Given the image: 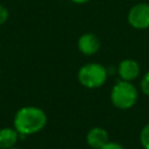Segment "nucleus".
Returning <instances> with one entry per match:
<instances>
[{"label":"nucleus","instance_id":"f257e3e1","mask_svg":"<svg viewBox=\"0 0 149 149\" xmlns=\"http://www.w3.org/2000/svg\"><path fill=\"white\" fill-rule=\"evenodd\" d=\"M47 123V113L37 106H23L19 108L13 119V126L22 137L40 133Z\"/></svg>","mask_w":149,"mask_h":149},{"label":"nucleus","instance_id":"f03ea898","mask_svg":"<svg viewBox=\"0 0 149 149\" xmlns=\"http://www.w3.org/2000/svg\"><path fill=\"white\" fill-rule=\"evenodd\" d=\"M109 99L115 108L127 111L136 105L139 100V90L133 81L120 79L113 85L109 93Z\"/></svg>","mask_w":149,"mask_h":149},{"label":"nucleus","instance_id":"7ed1b4c3","mask_svg":"<svg viewBox=\"0 0 149 149\" xmlns=\"http://www.w3.org/2000/svg\"><path fill=\"white\" fill-rule=\"evenodd\" d=\"M108 78V71L105 65L90 62L81 65L77 72V79L81 86L88 90H94L101 87Z\"/></svg>","mask_w":149,"mask_h":149},{"label":"nucleus","instance_id":"20e7f679","mask_svg":"<svg viewBox=\"0 0 149 149\" xmlns=\"http://www.w3.org/2000/svg\"><path fill=\"white\" fill-rule=\"evenodd\" d=\"M128 24L137 30H144L149 28V3L137 2L133 5L127 13Z\"/></svg>","mask_w":149,"mask_h":149},{"label":"nucleus","instance_id":"39448f33","mask_svg":"<svg viewBox=\"0 0 149 149\" xmlns=\"http://www.w3.org/2000/svg\"><path fill=\"white\" fill-rule=\"evenodd\" d=\"M77 48L79 52L84 56H93L95 55L100 48H101V42L99 37L93 34V33H84L81 34L78 40H77Z\"/></svg>","mask_w":149,"mask_h":149},{"label":"nucleus","instance_id":"423d86ee","mask_svg":"<svg viewBox=\"0 0 149 149\" xmlns=\"http://www.w3.org/2000/svg\"><path fill=\"white\" fill-rule=\"evenodd\" d=\"M116 71L120 79L127 81H134L140 77L141 66L137 61L133 58H125L119 63Z\"/></svg>","mask_w":149,"mask_h":149},{"label":"nucleus","instance_id":"0eeeda50","mask_svg":"<svg viewBox=\"0 0 149 149\" xmlns=\"http://www.w3.org/2000/svg\"><path fill=\"white\" fill-rule=\"evenodd\" d=\"M85 141L91 149H100L111 140L109 134L105 128L100 126H94L87 130L85 135Z\"/></svg>","mask_w":149,"mask_h":149},{"label":"nucleus","instance_id":"6e6552de","mask_svg":"<svg viewBox=\"0 0 149 149\" xmlns=\"http://www.w3.org/2000/svg\"><path fill=\"white\" fill-rule=\"evenodd\" d=\"M20 137L17 130L13 127H5L0 129V149H9L15 147Z\"/></svg>","mask_w":149,"mask_h":149},{"label":"nucleus","instance_id":"1a4fd4ad","mask_svg":"<svg viewBox=\"0 0 149 149\" xmlns=\"http://www.w3.org/2000/svg\"><path fill=\"white\" fill-rule=\"evenodd\" d=\"M139 141L143 149H149V122L141 128L139 134Z\"/></svg>","mask_w":149,"mask_h":149},{"label":"nucleus","instance_id":"9d476101","mask_svg":"<svg viewBox=\"0 0 149 149\" xmlns=\"http://www.w3.org/2000/svg\"><path fill=\"white\" fill-rule=\"evenodd\" d=\"M140 88L143 94L149 97V70L142 76V78L140 80Z\"/></svg>","mask_w":149,"mask_h":149},{"label":"nucleus","instance_id":"9b49d317","mask_svg":"<svg viewBox=\"0 0 149 149\" xmlns=\"http://www.w3.org/2000/svg\"><path fill=\"white\" fill-rule=\"evenodd\" d=\"M8 16H9L8 9L5 6L0 5V26H2V24L6 23V21L8 20Z\"/></svg>","mask_w":149,"mask_h":149},{"label":"nucleus","instance_id":"f8f14e48","mask_svg":"<svg viewBox=\"0 0 149 149\" xmlns=\"http://www.w3.org/2000/svg\"><path fill=\"white\" fill-rule=\"evenodd\" d=\"M100 149H126L121 143L115 142V141H109L107 144H105L102 148Z\"/></svg>","mask_w":149,"mask_h":149},{"label":"nucleus","instance_id":"ddd939ff","mask_svg":"<svg viewBox=\"0 0 149 149\" xmlns=\"http://www.w3.org/2000/svg\"><path fill=\"white\" fill-rule=\"evenodd\" d=\"M70 1L73 2V3H76V5H84V3L90 2L91 0H70Z\"/></svg>","mask_w":149,"mask_h":149},{"label":"nucleus","instance_id":"4468645a","mask_svg":"<svg viewBox=\"0 0 149 149\" xmlns=\"http://www.w3.org/2000/svg\"><path fill=\"white\" fill-rule=\"evenodd\" d=\"M9 149H21V148H17V147H12V148H9Z\"/></svg>","mask_w":149,"mask_h":149}]
</instances>
